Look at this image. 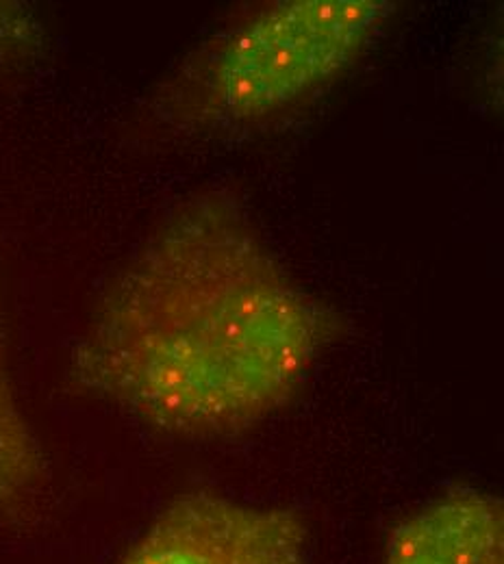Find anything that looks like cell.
<instances>
[{"mask_svg": "<svg viewBox=\"0 0 504 564\" xmlns=\"http://www.w3.org/2000/svg\"><path fill=\"white\" fill-rule=\"evenodd\" d=\"M396 13L389 0H279L203 42L150 100L165 129L194 135L264 124L353 70Z\"/></svg>", "mask_w": 504, "mask_h": 564, "instance_id": "cell-2", "label": "cell"}, {"mask_svg": "<svg viewBox=\"0 0 504 564\" xmlns=\"http://www.w3.org/2000/svg\"><path fill=\"white\" fill-rule=\"evenodd\" d=\"M378 564H504V503L481 489H454L405 514Z\"/></svg>", "mask_w": 504, "mask_h": 564, "instance_id": "cell-4", "label": "cell"}, {"mask_svg": "<svg viewBox=\"0 0 504 564\" xmlns=\"http://www.w3.org/2000/svg\"><path fill=\"white\" fill-rule=\"evenodd\" d=\"M311 530L288 506L216 491L170 499L116 564H309Z\"/></svg>", "mask_w": 504, "mask_h": 564, "instance_id": "cell-3", "label": "cell"}, {"mask_svg": "<svg viewBox=\"0 0 504 564\" xmlns=\"http://www.w3.org/2000/svg\"><path fill=\"white\" fill-rule=\"evenodd\" d=\"M342 335L242 200L201 189L165 213L103 289L74 387L176 441L242 436L291 406Z\"/></svg>", "mask_w": 504, "mask_h": 564, "instance_id": "cell-1", "label": "cell"}, {"mask_svg": "<svg viewBox=\"0 0 504 564\" xmlns=\"http://www.w3.org/2000/svg\"><path fill=\"white\" fill-rule=\"evenodd\" d=\"M46 480V456L18 402L0 317V521L18 523L31 517Z\"/></svg>", "mask_w": 504, "mask_h": 564, "instance_id": "cell-5", "label": "cell"}, {"mask_svg": "<svg viewBox=\"0 0 504 564\" xmlns=\"http://www.w3.org/2000/svg\"><path fill=\"white\" fill-rule=\"evenodd\" d=\"M44 46L46 33L35 11L22 2L0 0V70L40 59Z\"/></svg>", "mask_w": 504, "mask_h": 564, "instance_id": "cell-6", "label": "cell"}]
</instances>
